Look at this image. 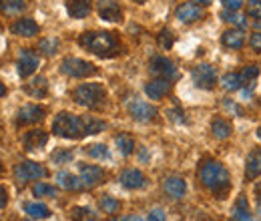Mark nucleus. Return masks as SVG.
<instances>
[{
    "label": "nucleus",
    "instance_id": "c756f323",
    "mask_svg": "<svg viewBox=\"0 0 261 221\" xmlns=\"http://www.w3.org/2000/svg\"><path fill=\"white\" fill-rule=\"evenodd\" d=\"M115 143H117V147H119L121 155H125V157L135 151V139H133L130 135H127V133L117 135V137H115Z\"/></svg>",
    "mask_w": 261,
    "mask_h": 221
},
{
    "label": "nucleus",
    "instance_id": "f257e3e1",
    "mask_svg": "<svg viewBox=\"0 0 261 221\" xmlns=\"http://www.w3.org/2000/svg\"><path fill=\"white\" fill-rule=\"evenodd\" d=\"M79 44L83 48H87L89 53L97 55L100 59H109V57H115L119 55V48H121V42L119 38L113 34V32H83L79 36Z\"/></svg>",
    "mask_w": 261,
    "mask_h": 221
},
{
    "label": "nucleus",
    "instance_id": "2eb2a0df",
    "mask_svg": "<svg viewBox=\"0 0 261 221\" xmlns=\"http://www.w3.org/2000/svg\"><path fill=\"white\" fill-rule=\"evenodd\" d=\"M177 18L181 20V22H195L199 20L201 16H203V10H201V6L195 4V2H185V4H181L179 8H177Z\"/></svg>",
    "mask_w": 261,
    "mask_h": 221
},
{
    "label": "nucleus",
    "instance_id": "58836bf2",
    "mask_svg": "<svg viewBox=\"0 0 261 221\" xmlns=\"http://www.w3.org/2000/svg\"><path fill=\"white\" fill-rule=\"evenodd\" d=\"M157 42H159V46H161V48L169 51V48L173 46V42H175V34L165 29V31H161L159 34H157Z\"/></svg>",
    "mask_w": 261,
    "mask_h": 221
},
{
    "label": "nucleus",
    "instance_id": "dca6fc26",
    "mask_svg": "<svg viewBox=\"0 0 261 221\" xmlns=\"http://www.w3.org/2000/svg\"><path fill=\"white\" fill-rule=\"evenodd\" d=\"M171 91V81L169 79H155V81H151V83H147V87H145V93L149 99H153V101H159V99H163L167 93Z\"/></svg>",
    "mask_w": 261,
    "mask_h": 221
},
{
    "label": "nucleus",
    "instance_id": "c9c22d12",
    "mask_svg": "<svg viewBox=\"0 0 261 221\" xmlns=\"http://www.w3.org/2000/svg\"><path fill=\"white\" fill-rule=\"evenodd\" d=\"M33 193L36 195V197H50V199L59 195L57 187H53V185H48V183H42V181L34 183V185H33Z\"/></svg>",
    "mask_w": 261,
    "mask_h": 221
},
{
    "label": "nucleus",
    "instance_id": "b1692460",
    "mask_svg": "<svg viewBox=\"0 0 261 221\" xmlns=\"http://www.w3.org/2000/svg\"><path fill=\"white\" fill-rule=\"evenodd\" d=\"M57 183H59V187H63V189H66V191L83 189L81 177H76V175H72V173H68V171H61V173L57 175Z\"/></svg>",
    "mask_w": 261,
    "mask_h": 221
},
{
    "label": "nucleus",
    "instance_id": "bb28decb",
    "mask_svg": "<svg viewBox=\"0 0 261 221\" xmlns=\"http://www.w3.org/2000/svg\"><path fill=\"white\" fill-rule=\"evenodd\" d=\"M24 8H27L24 0H0V12L2 14L14 16V14H20Z\"/></svg>",
    "mask_w": 261,
    "mask_h": 221
},
{
    "label": "nucleus",
    "instance_id": "f03ea898",
    "mask_svg": "<svg viewBox=\"0 0 261 221\" xmlns=\"http://www.w3.org/2000/svg\"><path fill=\"white\" fill-rule=\"evenodd\" d=\"M199 181L217 197H223V193L229 189V171L219 161H205L199 167Z\"/></svg>",
    "mask_w": 261,
    "mask_h": 221
},
{
    "label": "nucleus",
    "instance_id": "6e6552de",
    "mask_svg": "<svg viewBox=\"0 0 261 221\" xmlns=\"http://www.w3.org/2000/svg\"><path fill=\"white\" fill-rule=\"evenodd\" d=\"M127 109H129L130 117H133L135 121H141V123H147V121L155 119V115H157V109H155L153 105L141 101V99H133V101H129Z\"/></svg>",
    "mask_w": 261,
    "mask_h": 221
},
{
    "label": "nucleus",
    "instance_id": "4be33fe9",
    "mask_svg": "<svg viewBox=\"0 0 261 221\" xmlns=\"http://www.w3.org/2000/svg\"><path fill=\"white\" fill-rule=\"evenodd\" d=\"M24 93L27 95L34 96V99H42V96L48 93V83L44 77H34L33 81H29L24 85Z\"/></svg>",
    "mask_w": 261,
    "mask_h": 221
},
{
    "label": "nucleus",
    "instance_id": "72a5a7b5",
    "mask_svg": "<svg viewBox=\"0 0 261 221\" xmlns=\"http://www.w3.org/2000/svg\"><path fill=\"white\" fill-rule=\"evenodd\" d=\"M70 219L72 221H97V213L89 207H72L70 209Z\"/></svg>",
    "mask_w": 261,
    "mask_h": 221
},
{
    "label": "nucleus",
    "instance_id": "2f4dec72",
    "mask_svg": "<svg viewBox=\"0 0 261 221\" xmlns=\"http://www.w3.org/2000/svg\"><path fill=\"white\" fill-rule=\"evenodd\" d=\"M38 48H40L42 55L53 57V55L59 53V38H55V36H46V38H42V40L38 42Z\"/></svg>",
    "mask_w": 261,
    "mask_h": 221
},
{
    "label": "nucleus",
    "instance_id": "5701e85b",
    "mask_svg": "<svg viewBox=\"0 0 261 221\" xmlns=\"http://www.w3.org/2000/svg\"><path fill=\"white\" fill-rule=\"evenodd\" d=\"M261 175V149H255L249 153L247 163H245V177L251 181Z\"/></svg>",
    "mask_w": 261,
    "mask_h": 221
},
{
    "label": "nucleus",
    "instance_id": "412c9836",
    "mask_svg": "<svg viewBox=\"0 0 261 221\" xmlns=\"http://www.w3.org/2000/svg\"><path fill=\"white\" fill-rule=\"evenodd\" d=\"M221 42L225 48H231V51H239L243 44H245V34L241 29H231V31H225L223 36H221Z\"/></svg>",
    "mask_w": 261,
    "mask_h": 221
},
{
    "label": "nucleus",
    "instance_id": "49530a36",
    "mask_svg": "<svg viewBox=\"0 0 261 221\" xmlns=\"http://www.w3.org/2000/svg\"><path fill=\"white\" fill-rule=\"evenodd\" d=\"M179 115H183V113H181V111H169V119H173V121H177V123H183L185 117H179Z\"/></svg>",
    "mask_w": 261,
    "mask_h": 221
},
{
    "label": "nucleus",
    "instance_id": "9b49d317",
    "mask_svg": "<svg viewBox=\"0 0 261 221\" xmlns=\"http://www.w3.org/2000/svg\"><path fill=\"white\" fill-rule=\"evenodd\" d=\"M38 64H40V59H38V55L31 51V48H24L22 53H20V57H18V75L22 77V79H27V77H31L36 72V68H38Z\"/></svg>",
    "mask_w": 261,
    "mask_h": 221
},
{
    "label": "nucleus",
    "instance_id": "a878e982",
    "mask_svg": "<svg viewBox=\"0 0 261 221\" xmlns=\"http://www.w3.org/2000/svg\"><path fill=\"white\" fill-rule=\"evenodd\" d=\"M211 131H213V137H215V139L223 141V139H229V137H231L233 127H231V123H229L227 119L217 117V119H213V123H211Z\"/></svg>",
    "mask_w": 261,
    "mask_h": 221
},
{
    "label": "nucleus",
    "instance_id": "c03bdc74",
    "mask_svg": "<svg viewBox=\"0 0 261 221\" xmlns=\"http://www.w3.org/2000/svg\"><path fill=\"white\" fill-rule=\"evenodd\" d=\"M225 10H239L243 6V0H223Z\"/></svg>",
    "mask_w": 261,
    "mask_h": 221
},
{
    "label": "nucleus",
    "instance_id": "ea45409f",
    "mask_svg": "<svg viewBox=\"0 0 261 221\" xmlns=\"http://www.w3.org/2000/svg\"><path fill=\"white\" fill-rule=\"evenodd\" d=\"M223 20L229 22V24H237L239 29H243V27L247 24V20H245L241 14H237L235 10H225V12H223Z\"/></svg>",
    "mask_w": 261,
    "mask_h": 221
},
{
    "label": "nucleus",
    "instance_id": "ddd939ff",
    "mask_svg": "<svg viewBox=\"0 0 261 221\" xmlns=\"http://www.w3.org/2000/svg\"><path fill=\"white\" fill-rule=\"evenodd\" d=\"M149 68H151L153 75H157L161 79H169V81L177 79V66L165 57H155L149 64Z\"/></svg>",
    "mask_w": 261,
    "mask_h": 221
},
{
    "label": "nucleus",
    "instance_id": "9d476101",
    "mask_svg": "<svg viewBox=\"0 0 261 221\" xmlns=\"http://www.w3.org/2000/svg\"><path fill=\"white\" fill-rule=\"evenodd\" d=\"M44 113H46V109L40 105H24L16 113V123L18 125H33V123H38L44 119Z\"/></svg>",
    "mask_w": 261,
    "mask_h": 221
},
{
    "label": "nucleus",
    "instance_id": "864d4df0",
    "mask_svg": "<svg viewBox=\"0 0 261 221\" xmlns=\"http://www.w3.org/2000/svg\"><path fill=\"white\" fill-rule=\"evenodd\" d=\"M133 2H139V4H143V2H147V0H133Z\"/></svg>",
    "mask_w": 261,
    "mask_h": 221
},
{
    "label": "nucleus",
    "instance_id": "79ce46f5",
    "mask_svg": "<svg viewBox=\"0 0 261 221\" xmlns=\"http://www.w3.org/2000/svg\"><path fill=\"white\" fill-rule=\"evenodd\" d=\"M249 46H251L255 53H261V32L251 34V38H249Z\"/></svg>",
    "mask_w": 261,
    "mask_h": 221
},
{
    "label": "nucleus",
    "instance_id": "09e8293b",
    "mask_svg": "<svg viewBox=\"0 0 261 221\" xmlns=\"http://www.w3.org/2000/svg\"><path fill=\"white\" fill-rule=\"evenodd\" d=\"M191 2H195V4H199V6H209L213 0H191Z\"/></svg>",
    "mask_w": 261,
    "mask_h": 221
},
{
    "label": "nucleus",
    "instance_id": "473e14b6",
    "mask_svg": "<svg viewBox=\"0 0 261 221\" xmlns=\"http://www.w3.org/2000/svg\"><path fill=\"white\" fill-rule=\"evenodd\" d=\"M257 75H259V66L257 64H247L243 70H239V77H241L243 87H251L253 81L257 79Z\"/></svg>",
    "mask_w": 261,
    "mask_h": 221
},
{
    "label": "nucleus",
    "instance_id": "603ef678",
    "mask_svg": "<svg viewBox=\"0 0 261 221\" xmlns=\"http://www.w3.org/2000/svg\"><path fill=\"white\" fill-rule=\"evenodd\" d=\"M255 27H257V29H261V18L257 20V22H255Z\"/></svg>",
    "mask_w": 261,
    "mask_h": 221
},
{
    "label": "nucleus",
    "instance_id": "a211bd4d",
    "mask_svg": "<svg viewBox=\"0 0 261 221\" xmlns=\"http://www.w3.org/2000/svg\"><path fill=\"white\" fill-rule=\"evenodd\" d=\"M163 189L171 199H181L187 193V185H185V181L181 177L171 175V177H167L163 181Z\"/></svg>",
    "mask_w": 261,
    "mask_h": 221
},
{
    "label": "nucleus",
    "instance_id": "0eeeda50",
    "mask_svg": "<svg viewBox=\"0 0 261 221\" xmlns=\"http://www.w3.org/2000/svg\"><path fill=\"white\" fill-rule=\"evenodd\" d=\"M191 77H193V83H195L199 89H205V91H211L213 87H215V83H217V72H215V68L211 66V64H197L195 68H193V72H191Z\"/></svg>",
    "mask_w": 261,
    "mask_h": 221
},
{
    "label": "nucleus",
    "instance_id": "39448f33",
    "mask_svg": "<svg viewBox=\"0 0 261 221\" xmlns=\"http://www.w3.org/2000/svg\"><path fill=\"white\" fill-rule=\"evenodd\" d=\"M46 175H48L46 167H42L40 163H34V161H22L14 167V179H16L18 185H27L29 181L42 179Z\"/></svg>",
    "mask_w": 261,
    "mask_h": 221
},
{
    "label": "nucleus",
    "instance_id": "aec40b11",
    "mask_svg": "<svg viewBox=\"0 0 261 221\" xmlns=\"http://www.w3.org/2000/svg\"><path fill=\"white\" fill-rule=\"evenodd\" d=\"M10 31H12V34H16V36L31 38V36H36L40 29H38V24L34 22L33 18H20V20H16V22L10 27Z\"/></svg>",
    "mask_w": 261,
    "mask_h": 221
},
{
    "label": "nucleus",
    "instance_id": "13d9d810",
    "mask_svg": "<svg viewBox=\"0 0 261 221\" xmlns=\"http://www.w3.org/2000/svg\"><path fill=\"white\" fill-rule=\"evenodd\" d=\"M0 169H2V163H0Z\"/></svg>",
    "mask_w": 261,
    "mask_h": 221
},
{
    "label": "nucleus",
    "instance_id": "37998d69",
    "mask_svg": "<svg viewBox=\"0 0 261 221\" xmlns=\"http://www.w3.org/2000/svg\"><path fill=\"white\" fill-rule=\"evenodd\" d=\"M149 221H165V211L161 207H155V209L149 213Z\"/></svg>",
    "mask_w": 261,
    "mask_h": 221
},
{
    "label": "nucleus",
    "instance_id": "5fc2aeb1",
    "mask_svg": "<svg viewBox=\"0 0 261 221\" xmlns=\"http://www.w3.org/2000/svg\"><path fill=\"white\" fill-rule=\"evenodd\" d=\"M257 137H259V139H261V129H259V131H257Z\"/></svg>",
    "mask_w": 261,
    "mask_h": 221
},
{
    "label": "nucleus",
    "instance_id": "6e6d98bb",
    "mask_svg": "<svg viewBox=\"0 0 261 221\" xmlns=\"http://www.w3.org/2000/svg\"><path fill=\"white\" fill-rule=\"evenodd\" d=\"M245 221H253V219H251V217H247V219H245Z\"/></svg>",
    "mask_w": 261,
    "mask_h": 221
},
{
    "label": "nucleus",
    "instance_id": "4c0bfd02",
    "mask_svg": "<svg viewBox=\"0 0 261 221\" xmlns=\"http://www.w3.org/2000/svg\"><path fill=\"white\" fill-rule=\"evenodd\" d=\"M50 161L55 165H65V163H70L72 161V151L70 149H59L50 155Z\"/></svg>",
    "mask_w": 261,
    "mask_h": 221
},
{
    "label": "nucleus",
    "instance_id": "a18cd8bd",
    "mask_svg": "<svg viewBox=\"0 0 261 221\" xmlns=\"http://www.w3.org/2000/svg\"><path fill=\"white\" fill-rule=\"evenodd\" d=\"M8 203V189L4 185H0V209H4Z\"/></svg>",
    "mask_w": 261,
    "mask_h": 221
},
{
    "label": "nucleus",
    "instance_id": "393cba45",
    "mask_svg": "<svg viewBox=\"0 0 261 221\" xmlns=\"http://www.w3.org/2000/svg\"><path fill=\"white\" fill-rule=\"evenodd\" d=\"M24 211L33 219H48L50 217V209L44 203H40V201H29V203H24Z\"/></svg>",
    "mask_w": 261,
    "mask_h": 221
},
{
    "label": "nucleus",
    "instance_id": "f8f14e48",
    "mask_svg": "<svg viewBox=\"0 0 261 221\" xmlns=\"http://www.w3.org/2000/svg\"><path fill=\"white\" fill-rule=\"evenodd\" d=\"M98 16L109 22H121L123 20V8L117 0H98Z\"/></svg>",
    "mask_w": 261,
    "mask_h": 221
},
{
    "label": "nucleus",
    "instance_id": "1a4fd4ad",
    "mask_svg": "<svg viewBox=\"0 0 261 221\" xmlns=\"http://www.w3.org/2000/svg\"><path fill=\"white\" fill-rule=\"evenodd\" d=\"M79 173H81L83 187H87V189H93V187H97L98 183L105 181V171L100 167H97V165H85V163H81L79 165Z\"/></svg>",
    "mask_w": 261,
    "mask_h": 221
},
{
    "label": "nucleus",
    "instance_id": "de8ad7c7",
    "mask_svg": "<svg viewBox=\"0 0 261 221\" xmlns=\"http://www.w3.org/2000/svg\"><path fill=\"white\" fill-rule=\"evenodd\" d=\"M253 195H255V201L261 205V179L255 181V185H253Z\"/></svg>",
    "mask_w": 261,
    "mask_h": 221
},
{
    "label": "nucleus",
    "instance_id": "f3484780",
    "mask_svg": "<svg viewBox=\"0 0 261 221\" xmlns=\"http://www.w3.org/2000/svg\"><path fill=\"white\" fill-rule=\"evenodd\" d=\"M48 141V135L40 129H34V131H29L24 137H22V143H24V149L27 151H38L46 145Z\"/></svg>",
    "mask_w": 261,
    "mask_h": 221
},
{
    "label": "nucleus",
    "instance_id": "8fccbe9b",
    "mask_svg": "<svg viewBox=\"0 0 261 221\" xmlns=\"http://www.w3.org/2000/svg\"><path fill=\"white\" fill-rule=\"evenodd\" d=\"M121 221H145L143 217H139V215H129V217H123Z\"/></svg>",
    "mask_w": 261,
    "mask_h": 221
},
{
    "label": "nucleus",
    "instance_id": "a19ab883",
    "mask_svg": "<svg viewBox=\"0 0 261 221\" xmlns=\"http://www.w3.org/2000/svg\"><path fill=\"white\" fill-rule=\"evenodd\" d=\"M247 14L251 16V18H261V0H251L249 2V6H247Z\"/></svg>",
    "mask_w": 261,
    "mask_h": 221
},
{
    "label": "nucleus",
    "instance_id": "4d7b16f0",
    "mask_svg": "<svg viewBox=\"0 0 261 221\" xmlns=\"http://www.w3.org/2000/svg\"><path fill=\"white\" fill-rule=\"evenodd\" d=\"M111 221H121V219H111Z\"/></svg>",
    "mask_w": 261,
    "mask_h": 221
},
{
    "label": "nucleus",
    "instance_id": "bf43d9fd",
    "mask_svg": "<svg viewBox=\"0 0 261 221\" xmlns=\"http://www.w3.org/2000/svg\"><path fill=\"white\" fill-rule=\"evenodd\" d=\"M259 213H261V211H259Z\"/></svg>",
    "mask_w": 261,
    "mask_h": 221
},
{
    "label": "nucleus",
    "instance_id": "cd10ccee",
    "mask_svg": "<svg viewBox=\"0 0 261 221\" xmlns=\"http://www.w3.org/2000/svg\"><path fill=\"white\" fill-rule=\"evenodd\" d=\"M219 83H221V87H223L225 91H229V93H235V91H239V89L243 87L239 72H227V75H223Z\"/></svg>",
    "mask_w": 261,
    "mask_h": 221
},
{
    "label": "nucleus",
    "instance_id": "20e7f679",
    "mask_svg": "<svg viewBox=\"0 0 261 221\" xmlns=\"http://www.w3.org/2000/svg\"><path fill=\"white\" fill-rule=\"evenodd\" d=\"M72 99L76 105H81L85 109H100L107 101V91L98 83H85L74 89Z\"/></svg>",
    "mask_w": 261,
    "mask_h": 221
},
{
    "label": "nucleus",
    "instance_id": "4468645a",
    "mask_svg": "<svg viewBox=\"0 0 261 221\" xmlns=\"http://www.w3.org/2000/svg\"><path fill=\"white\" fill-rule=\"evenodd\" d=\"M119 181H121V185H123L125 189H143L145 183H147L145 175H143L139 169H125V171L121 173Z\"/></svg>",
    "mask_w": 261,
    "mask_h": 221
},
{
    "label": "nucleus",
    "instance_id": "423d86ee",
    "mask_svg": "<svg viewBox=\"0 0 261 221\" xmlns=\"http://www.w3.org/2000/svg\"><path fill=\"white\" fill-rule=\"evenodd\" d=\"M61 70L65 72L66 77H72V79H87V77H93L97 75V66L89 61H83V59H76V57H68L61 64Z\"/></svg>",
    "mask_w": 261,
    "mask_h": 221
},
{
    "label": "nucleus",
    "instance_id": "c85d7f7f",
    "mask_svg": "<svg viewBox=\"0 0 261 221\" xmlns=\"http://www.w3.org/2000/svg\"><path fill=\"white\" fill-rule=\"evenodd\" d=\"M249 217V205H247V197L239 195L235 205H233V219L235 221H245Z\"/></svg>",
    "mask_w": 261,
    "mask_h": 221
},
{
    "label": "nucleus",
    "instance_id": "f704fd0d",
    "mask_svg": "<svg viewBox=\"0 0 261 221\" xmlns=\"http://www.w3.org/2000/svg\"><path fill=\"white\" fill-rule=\"evenodd\" d=\"M98 207L105 211V213H117L119 209H121V203H119V199H115V197H111V195H102L100 199H98Z\"/></svg>",
    "mask_w": 261,
    "mask_h": 221
},
{
    "label": "nucleus",
    "instance_id": "3c124183",
    "mask_svg": "<svg viewBox=\"0 0 261 221\" xmlns=\"http://www.w3.org/2000/svg\"><path fill=\"white\" fill-rule=\"evenodd\" d=\"M4 95H6V87L0 83V96H4Z\"/></svg>",
    "mask_w": 261,
    "mask_h": 221
},
{
    "label": "nucleus",
    "instance_id": "7c9ffc66",
    "mask_svg": "<svg viewBox=\"0 0 261 221\" xmlns=\"http://www.w3.org/2000/svg\"><path fill=\"white\" fill-rule=\"evenodd\" d=\"M83 127H85V135H97L107 129V123L95 117H83Z\"/></svg>",
    "mask_w": 261,
    "mask_h": 221
},
{
    "label": "nucleus",
    "instance_id": "7ed1b4c3",
    "mask_svg": "<svg viewBox=\"0 0 261 221\" xmlns=\"http://www.w3.org/2000/svg\"><path fill=\"white\" fill-rule=\"evenodd\" d=\"M53 133L63 139H81L85 137V127H83V117H76L72 113H59L53 121Z\"/></svg>",
    "mask_w": 261,
    "mask_h": 221
},
{
    "label": "nucleus",
    "instance_id": "6ab92c4d",
    "mask_svg": "<svg viewBox=\"0 0 261 221\" xmlns=\"http://www.w3.org/2000/svg\"><path fill=\"white\" fill-rule=\"evenodd\" d=\"M93 0H66V10L72 18H87L91 14Z\"/></svg>",
    "mask_w": 261,
    "mask_h": 221
},
{
    "label": "nucleus",
    "instance_id": "e433bc0d",
    "mask_svg": "<svg viewBox=\"0 0 261 221\" xmlns=\"http://www.w3.org/2000/svg\"><path fill=\"white\" fill-rule=\"evenodd\" d=\"M87 155L93 159H98V161H102V159H109L111 157V153H109V147L107 145H91V147H87Z\"/></svg>",
    "mask_w": 261,
    "mask_h": 221
}]
</instances>
